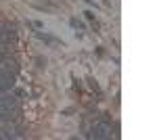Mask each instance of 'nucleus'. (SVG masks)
<instances>
[{
    "instance_id": "f257e3e1",
    "label": "nucleus",
    "mask_w": 157,
    "mask_h": 140,
    "mask_svg": "<svg viewBox=\"0 0 157 140\" xmlns=\"http://www.w3.org/2000/svg\"><path fill=\"white\" fill-rule=\"evenodd\" d=\"M17 111V98L13 94L0 92V119H9Z\"/></svg>"
},
{
    "instance_id": "f03ea898",
    "label": "nucleus",
    "mask_w": 157,
    "mask_h": 140,
    "mask_svg": "<svg viewBox=\"0 0 157 140\" xmlns=\"http://www.w3.org/2000/svg\"><path fill=\"white\" fill-rule=\"evenodd\" d=\"M90 136L92 138H111V126L107 121H97L90 128Z\"/></svg>"
},
{
    "instance_id": "7ed1b4c3",
    "label": "nucleus",
    "mask_w": 157,
    "mask_h": 140,
    "mask_svg": "<svg viewBox=\"0 0 157 140\" xmlns=\"http://www.w3.org/2000/svg\"><path fill=\"white\" fill-rule=\"evenodd\" d=\"M13 84H15V73H11V69L6 67H0V92L11 90Z\"/></svg>"
},
{
    "instance_id": "20e7f679",
    "label": "nucleus",
    "mask_w": 157,
    "mask_h": 140,
    "mask_svg": "<svg viewBox=\"0 0 157 140\" xmlns=\"http://www.w3.org/2000/svg\"><path fill=\"white\" fill-rule=\"evenodd\" d=\"M15 27L13 25H9V23H2L0 25V42L2 44H11L13 40H15Z\"/></svg>"
},
{
    "instance_id": "39448f33",
    "label": "nucleus",
    "mask_w": 157,
    "mask_h": 140,
    "mask_svg": "<svg viewBox=\"0 0 157 140\" xmlns=\"http://www.w3.org/2000/svg\"><path fill=\"white\" fill-rule=\"evenodd\" d=\"M84 15H86V19H90V21H92V19H94V13H90V11H86Z\"/></svg>"
}]
</instances>
